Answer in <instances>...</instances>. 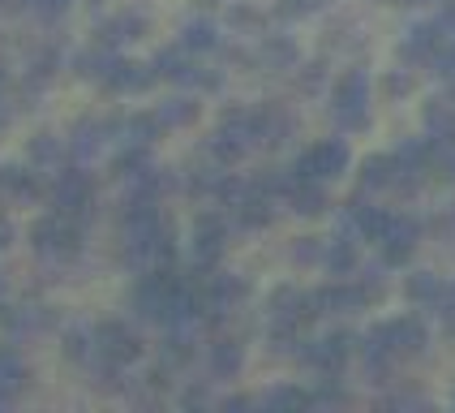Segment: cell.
<instances>
[{"label":"cell","mask_w":455,"mask_h":413,"mask_svg":"<svg viewBox=\"0 0 455 413\" xmlns=\"http://www.w3.org/2000/svg\"><path fill=\"white\" fill-rule=\"evenodd\" d=\"M434 293H438V280H434V276H421V280L408 284V297H412V302H430Z\"/></svg>","instance_id":"1"}]
</instances>
